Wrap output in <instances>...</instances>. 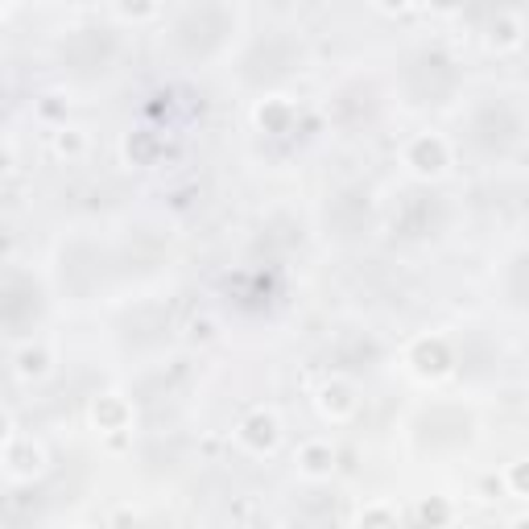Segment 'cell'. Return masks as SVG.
Masks as SVG:
<instances>
[{
	"instance_id": "9c48e42d",
	"label": "cell",
	"mask_w": 529,
	"mask_h": 529,
	"mask_svg": "<svg viewBox=\"0 0 529 529\" xmlns=\"http://www.w3.org/2000/svg\"><path fill=\"white\" fill-rule=\"evenodd\" d=\"M96 422H99V426H112V431H116L120 422H124V405H120L116 397L96 401Z\"/></svg>"
},
{
	"instance_id": "ba28073f",
	"label": "cell",
	"mask_w": 529,
	"mask_h": 529,
	"mask_svg": "<svg viewBox=\"0 0 529 529\" xmlns=\"http://www.w3.org/2000/svg\"><path fill=\"white\" fill-rule=\"evenodd\" d=\"M360 529H397V517L385 505H368L360 513Z\"/></svg>"
},
{
	"instance_id": "277c9868",
	"label": "cell",
	"mask_w": 529,
	"mask_h": 529,
	"mask_svg": "<svg viewBox=\"0 0 529 529\" xmlns=\"http://www.w3.org/2000/svg\"><path fill=\"white\" fill-rule=\"evenodd\" d=\"M414 364H418L422 377H439V372H447V364H451V352H447L443 339H422V344L414 347Z\"/></svg>"
},
{
	"instance_id": "8992f818",
	"label": "cell",
	"mask_w": 529,
	"mask_h": 529,
	"mask_svg": "<svg viewBox=\"0 0 529 529\" xmlns=\"http://www.w3.org/2000/svg\"><path fill=\"white\" fill-rule=\"evenodd\" d=\"M13 364H17V377H21V380H38V377L50 372V352L30 344V347H21V352L13 356Z\"/></svg>"
},
{
	"instance_id": "3957f363",
	"label": "cell",
	"mask_w": 529,
	"mask_h": 529,
	"mask_svg": "<svg viewBox=\"0 0 529 529\" xmlns=\"http://www.w3.org/2000/svg\"><path fill=\"white\" fill-rule=\"evenodd\" d=\"M240 439L252 447V451H273L281 439V426L273 414H252L249 422H244V431H240Z\"/></svg>"
},
{
	"instance_id": "8fae6325",
	"label": "cell",
	"mask_w": 529,
	"mask_h": 529,
	"mask_svg": "<svg viewBox=\"0 0 529 529\" xmlns=\"http://www.w3.org/2000/svg\"><path fill=\"white\" fill-rule=\"evenodd\" d=\"M508 484L517 488V492H529V464H513V472H508Z\"/></svg>"
},
{
	"instance_id": "52a82bcc",
	"label": "cell",
	"mask_w": 529,
	"mask_h": 529,
	"mask_svg": "<svg viewBox=\"0 0 529 529\" xmlns=\"http://www.w3.org/2000/svg\"><path fill=\"white\" fill-rule=\"evenodd\" d=\"M319 405H323L327 418H344V414L356 410V397H352V389H347L344 380H331L323 389V397H319Z\"/></svg>"
},
{
	"instance_id": "5b68a950",
	"label": "cell",
	"mask_w": 529,
	"mask_h": 529,
	"mask_svg": "<svg viewBox=\"0 0 529 529\" xmlns=\"http://www.w3.org/2000/svg\"><path fill=\"white\" fill-rule=\"evenodd\" d=\"M298 464H303V475H311V480H323V475H331L335 467V455L327 443H306L303 455H298Z\"/></svg>"
},
{
	"instance_id": "7c38bea8",
	"label": "cell",
	"mask_w": 529,
	"mask_h": 529,
	"mask_svg": "<svg viewBox=\"0 0 529 529\" xmlns=\"http://www.w3.org/2000/svg\"><path fill=\"white\" fill-rule=\"evenodd\" d=\"M513 529H529V517H525V521H517V525H513Z\"/></svg>"
},
{
	"instance_id": "6da1fadb",
	"label": "cell",
	"mask_w": 529,
	"mask_h": 529,
	"mask_svg": "<svg viewBox=\"0 0 529 529\" xmlns=\"http://www.w3.org/2000/svg\"><path fill=\"white\" fill-rule=\"evenodd\" d=\"M46 467V451L33 439H17L9 434V443H4V472L9 480H33V475Z\"/></svg>"
},
{
	"instance_id": "30bf717a",
	"label": "cell",
	"mask_w": 529,
	"mask_h": 529,
	"mask_svg": "<svg viewBox=\"0 0 529 529\" xmlns=\"http://www.w3.org/2000/svg\"><path fill=\"white\" fill-rule=\"evenodd\" d=\"M55 149L63 153V158H79V153H83V132L79 129H58Z\"/></svg>"
},
{
	"instance_id": "7a4b0ae2",
	"label": "cell",
	"mask_w": 529,
	"mask_h": 529,
	"mask_svg": "<svg viewBox=\"0 0 529 529\" xmlns=\"http://www.w3.org/2000/svg\"><path fill=\"white\" fill-rule=\"evenodd\" d=\"M447 141L443 137H418L410 141V149H405V166H410L414 174H422V178H439V174L447 170Z\"/></svg>"
}]
</instances>
